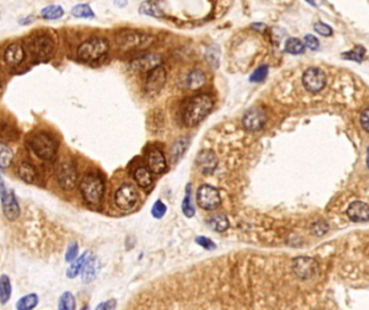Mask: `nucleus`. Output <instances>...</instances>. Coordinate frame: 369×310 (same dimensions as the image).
<instances>
[{"label": "nucleus", "mask_w": 369, "mask_h": 310, "mask_svg": "<svg viewBox=\"0 0 369 310\" xmlns=\"http://www.w3.org/2000/svg\"><path fill=\"white\" fill-rule=\"evenodd\" d=\"M213 106L214 100L207 94H200L190 98L184 110L183 119L184 124L189 127L200 124L212 111Z\"/></svg>", "instance_id": "obj_1"}, {"label": "nucleus", "mask_w": 369, "mask_h": 310, "mask_svg": "<svg viewBox=\"0 0 369 310\" xmlns=\"http://www.w3.org/2000/svg\"><path fill=\"white\" fill-rule=\"evenodd\" d=\"M80 192L89 205L98 206L105 192L103 179L96 173H88L81 181Z\"/></svg>", "instance_id": "obj_2"}, {"label": "nucleus", "mask_w": 369, "mask_h": 310, "mask_svg": "<svg viewBox=\"0 0 369 310\" xmlns=\"http://www.w3.org/2000/svg\"><path fill=\"white\" fill-rule=\"evenodd\" d=\"M26 47L30 55L37 61L46 62L54 53V41L46 33H35L26 40Z\"/></svg>", "instance_id": "obj_3"}, {"label": "nucleus", "mask_w": 369, "mask_h": 310, "mask_svg": "<svg viewBox=\"0 0 369 310\" xmlns=\"http://www.w3.org/2000/svg\"><path fill=\"white\" fill-rule=\"evenodd\" d=\"M31 151L42 161L53 160L57 152V141L46 131L36 132L28 139Z\"/></svg>", "instance_id": "obj_4"}, {"label": "nucleus", "mask_w": 369, "mask_h": 310, "mask_svg": "<svg viewBox=\"0 0 369 310\" xmlns=\"http://www.w3.org/2000/svg\"><path fill=\"white\" fill-rule=\"evenodd\" d=\"M108 41L103 38H91L85 42H82L77 51L78 58L84 62H94L108 52Z\"/></svg>", "instance_id": "obj_5"}, {"label": "nucleus", "mask_w": 369, "mask_h": 310, "mask_svg": "<svg viewBox=\"0 0 369 310\" xmlns=\"http://www.w3.org/2000/svg\"><path fill=\"white\" fill-rule=\"evenodd\" d=\"M56 179L64 191H72L77 183L78 175L75 164L71 161L62 162L56 169Z\"/></svg>", "instance_id": "obj_6"}, {"label": "nucleus", "mask_w": 369, "mask_h": 310, "mask_svg": "<svg viewBox=\"0 0 369 310\" xmlns=\"http://www.w3.org/2000/svg\"><path fill=\"white\" fill-rule=\"evenodd\" d=\"M196 201L204 210H215L219 207L221 198L217 188L208 185H202L196 191Z\"/></svg>", "instance_id": "obj_7"}, {"label": "nucleus", "mask_w": 369, "mask_h": 310, "mask_svg": "<svg viewBox=\"0 0 369 310\" xmlns=\"http://www.w3.org/2000/svg\"><path fill=\"white\" fill-rule=\"evenodd\" d=\"M154 41V38L145 34H139L136 31H124L118 36L119 46L124 50L145 49Z\"/></svg>", "instance_id": "obj_8"}, {"label": "nucleus", "mask_w": 369, "mask_h": 310, "mask_svg": "<svg viewBox=\"0 0 369 310\" xmlns=\"http://www.w3.org/2000/svg\"><path fill=\"white\" fill-rule=\"evenodd\" d=\"M292 270L301 280H309L319 274V264L313 258L297 257L292 262Z\"/></svg>", "instance_id": "obj_9"}, {"label": "nucleus", "mask_w": 369, "mask_h": 310, "mask_svg": "<svg viewBox=\"0 0 369 310\" xmlns=\"http://www.w3.org/2000/svg\"><path fill=\"white\" fill-rule=\"evenodd\" d=\"M0 200H1L4 217L9 221H14L20 217V205H18L13 189L5 188L4 186L0 188Z\"/></svg>", "instance_id": "obj_10"}, {"label": "nucleus", "mask_w": 369, "mask_h": 310, "mask_svg": "<svg viewBox=\"0 0 369 310\" xmlns=\"http://www.w3.org/2000/svg\"><path fill=\"white\" fill-rule=\"evenodd\" d=\"M326 74L320 68H309L302 75V84L311 93H319L326 85Z\"/></svg>", "instance_id": "obj_11"}, {"label": "nucleus", "mask_w": 369, "mask_h": 310, "mask_svg": "<svg viewBox=\"0 0 369 310\" xmlns=\"http://www.w3.org/2000/svg\"><path fill=\"white\" fill-rule=\"evenodd\" d=\"M114 202L121 210L126 211L132 209L137 202V193L134 186L130 183L121 186L114 194Z\"/></svg>", "instance_id": "obj_12"}, {"label": "nucleus", "mask_w": 369, "mask_h": 310, "mask_svg": "<svg viewBox=\"0 0 369 310\" xmlns=\"http://www.w3.org/2000/svg\"><path fill=\"white\" fill-rule=\"evenodd\" d=\"M167 81V72L164 68L158 66L149 71L148 77L146 79L145 91L149 96H154L162 90V87Z\"/></svg>", "instance_id": "obj_13"}, {"label": "nucleus", "mask_w": 369, "mask_h": 310, "mask_svg": "<svg viewBox=\"0 0 369 310\" xmlns=\"http://www.w3.org/2000/svg\"><path fill=\"white\" fill-rule=\"evenodd\" d=\"M26 50L21 42L15 41L10 43L3 52V61L10 67L21 65L26 56Z\"/></svg>", "instance_id": "obj_14"}, {"label": "nucleus", "mask_w": 369, "mask_h": 310, "mask_svg": "<svg viewBox=\"0 0 369 310\" xmlns=\"http://www.w3.org/2000/svg\"><path fill=\"white\" fill-rule=\"evenodd\" d=\"M266 121L267 117L265 111L260 108H254L246 112L243 118V125L247 130L256 131L264 127Z\"/></svg>", "instance_id": "obj_15"}, {"label": "nucleus", "mask_w": 369, "mask_h": 310, "mask_svg": "<svg viewBox=\"0 0 369 310\" xmlns=\"http://www.w3.org/2000/svg\"><path fill=\"white\" fill-rule=\"evenodd\" d=\"M161 56L159 54H146L141 56L136 60L133 61L131 62V67L134 71H141V72H146V71H151L152 69L161 66Z\"/></svg>", "instance_id": "obj_16"}, {"label": "nucleus", "mask_w": 369, "mask_h": 310, "mask_svg": "<svg viewBox=\"0 0 369 310\" xmlns=\"http://www.w3.org/2000/svg\"><path fill=\"white\" fill-rule=\"evenodd\" d=\"M195 164L202 174L211 175L217 166V157L213 151L203 150L196 157Z\"/></svg>", "instance_id": "obj_17"}, {"label": "nucleus", "mask_w": 369, "mask_h": 310, "mask_svg": "<svg viewBox=\"0 0 369 310\" xmlns=\"http://www.w3.org/2000/svg\"><path fill=\"white\" fill-rule=\"evenodd\" d=\"M347 214L353 222H367L369 220V206L363 201H353L349 206Z\"/></svg>", "instance_id": "obj_18"}, {"label": "nucleus", "mask_w": 369, "mask_h": 310, "mask_svg": "<svg viewBox=\"0 0 369 310\" xmlns=\"http://www.w3.org/2000/svg\"><path fill=\"white\" fill-rule=\"evenodd\" d=\"M147 163L150 172L156 175L162 174L167 168V161H165L162 151L159 149H151L148 152Z\"/></svg>", "instance_id": "obj_19"}, {"label": "nucleus", "mask_w": 369, "mask_h": 310, "mask_svg": "<svg viewBox=\"0 0 369 310\" xmlns=\"http://www.w3.org/2000/svg\"><path fill=\"white\" fill-rule=\"evenodd\" d=\"M17 176L26 183H34L37 180L38 173L36 168L29 162L23 161L17 166Z\"/></svg>", "instance_id": "obj_20"}, {"label": "nucleus", "mask_w": 369, "mask_h": 310, "mask_svg": "<svg viewBox=\"0 0 369 310\" xmlns=\"http://www.w3.org/2000/svg\"><path fill=\"white\" fill-rule=\"evenodd\" d=\"M98 273V262L96 260V257L91 256L87 263L85 264L84 268L81 269V278L82 281L85 283H89L95 279Z\"/></svg>", "instance_id": "obj_21"}, {"label": "nucleus", "mask_w": 369, "mask_h": 310, "mask_svg": "<svg viewBox=\"0 0 369 310\" xmlns=\"http://www.w3.org/2000/svg\"><path fill=\"white\" fill-rule=\"evenodd\" d=\"M139 13L144 15H148L152 17H161L163 16V11L160 5H159L154 0H146L139 5Z\"/></svg>", "instance_id": "obj_22"}, {"label": "nucleus", "mask_w": 369, "mask_h": 310, "mask_svg": "<svg viewBox=\"0 0 369 310\" xmlns=\"http://www.w3.org/2000/svg\"><path fill=\"white\" fill-rule=\"evenodd\" d=\"M207 224L213 231L222 233L228 230L229 220L224 214H213L207 219Z\"/></svg>", "instance_id": "obj_23"}, {"label": "nucleus", "mask_w": 369, "mask_h": 310, "mask_svg": "<svg viewBox=\"0 0 369 310\" xmlns=\"http://www.w3.org/2000/svg\"><path fill=\"white\" fill-rule=\"evenodd\" d=\"M91 257V252L90 251H86L84 254H82L80 257L76 258L75 261H73V264L71 265V267H69L66 271V275L68 278H75L76 276H77L81 269L84 268L85 264L87 263V261L89 260V258Z\"/></svg>", "instance_id": "obj_24"}, {"label": "nucleus", "mask_w": 369, "mask_h": 310, "mask_svg": "<svg viewBox=\"0 0 369 310\" xmlns=\"http://www.w3.org/2000/svg\"><path fill=\"white\" fill-rule=\"evenodd\" d=\"M134 180L139 186L146 188V187L150 186V185L152 183V177L147 168L138 167L137 169H135V172H134Z\"/></svg>", "instance_id": "obj_25"}, {"label": "nucleus", "mask_w": 369, "mask_h": 310, "mask_svg": "<svg viewBox=\"0 0 369 310\" xmlns=\"http://www.w3.org/2000/svg\"><path fill=\"white\" fill-rule=\"evenodd\" d=\"M12 287L10 278L7 275H2L0 277V303L4 305L7 304L11 297Z\"/></svg>", "instance_id": "obj_26"}, {"label": "nucleus", "mask_w": 369, "mask_h": 310, "mask_svg": "<svg viewBox=\"0 0 369 310\" xmlns=\"http://www.w3.org/2000/svg\"><path fill=\"white\" fill-rule=\"evenodd\" d=\"M205 83V75L201 70H193L187 78V85L190 90H199Z\"/></svg>", "instance_id": "obj_27"}, {"label": "nucleus", "mask_w": 369, "mask_h": 310, "mask_svg": "<svg viewBox=\"0 0 369 310\" xmlns=\"http://www.w3.org/2000/svg\"><path fill=\"white\" fill-rule=\"evenodd\" d=\"M64 15V9L61 5L51 4L41 10V16L44 20H59Z\"/></svg>", "instance_id": "obj_28"}, {"label": "nucleus", "mask_w": 369, "mask_h": 310, "mask_svg": "<svg viewBox=\"0 0 369 310\" xmlns=\"http://www.w3.org/2000/svg\"><path fill=\"white\" fill-rule=\"evenodd\" d=\"M13 151L0 140V168H7L13 161Z\"/></svg>", "instance_id": "obj_29"}, {"label": "nucleus", "mask_w": 369, "mask_h": 310, "mask_svg": "<svg viewBox=\"0 0 369 310\" xmlns=\"http://www.w3.org/2000/svg\"><path fill=\"white\" fill-rule=\"evenodd\" d=\"M38 302H39L38 296L35 293H31L18 300L15 307L17 310H30L38 305Z\"/></svg>", "instance_id": "obj_30"}, {"label": "nucleus", "mask_w": 369, "mask_h": 310, "mask_svg": "<svg viewBox=\"0 0 369 310\" xmlns=\"http://www.w3.org/2000/svg\"><path fill=\"white\" fill-rule=\"evenodd\" d=\"M285 51L294 55L301 54L304 51V43H302L301 40L297 39V38H289L285 43Z\"/></svg>", "instance_id": "obj_31"}, {"label": "nucleus", "mask_w": 369, "mask_h": 310, "mask_svg": "<svg viewBox=\"0 0 369 310\" xmlns=\"http://www.w3.org/2000/svg\"><path fill=\"white\" fill-rule=\"evenodd\" d=\"M183 212L187 218H192L195 213L193 204L191 201V192H190V185L186 187V194L183 200Z\"/></svg>", "instance_id": "obj_32"}, {"label": "nucleus", "mask_w": 369, "mask_h": 310, "mask_svg": "<svg viewBox=\"0 0 369 310\" xmlns=\"http://www.w3.org/2000/svg\"><path fill=\"white\" fill-rule=\"evenodd\" d=\"M72 14L75 17H82V18H92L94 17V12L89 4L80 3L75 5L72 9Z\"/></svg>", "instance_id": "obj_33"}, {"label": "nucleus", "mask_w": 369, "mask_h": 310, "mask_svg": "<svg viewBox=\"0 0 369 310\" xmlns=\"http://www.w3.org/2000/svg\"><path fill=\"white\" fill-rule=\"evenodd\" d=\"M365 53H366V50L364 47L356 46L353 50L348 51V52L343 53L341 56L343 59H346L348 61H354V62H361L363 59H364Z\"/></svg>", "instance_id": "obj_34"}, {"label": "nucleus", "mask_w": 369, "mask_h": 310, "mask_svg": "<svg viewBox=\"0 0 369 310\" xmlns=\"http://www.w3.org/2000/svg\"><path fill=\"white\" fill-rule=\"evenodd\" d=\"M188 143H189L188 139L184 138V139H181V140H178L174 144L173 149H172V160H173V162H177L181 159L184 154V152L187 149Z\"/></svg>", "instance_id": "obj_35"}, {"label": "nucleus", "mask_w": 369, "mask_h": 310, "mask_svg": "<svg viewBox=\"0 0 369 310\" xmlns=\"http://www.w3.org/2000/svg\"><path fill=\"white\" fill-rule=\"evenodd\" d=\"M76 302L75 297L71 292L63 293L59 302V309L60 310H75Z\"/></svg>", "instance_id": "obj_36"}, {"label": "nucleus", "mask_w": 369, "mask_h": 310, "mask_svg": "<svg viewBox=\"0 0 369 310\" xmlns=\"http://www.w3.org/2000/svg\"><path fill=\"white\" fill-rule=\"evenodd\" d=\"M206 60L208 62V64L213 66L214 68H217L219 66V58H220V52L218 47L212 46L208 47L206 50Z\"/></svg>", "instance_id": "obj_37"}, {"label": "nucleus", "mask_w": 369, "mask_h": 310, "mask_svg": "<svg viewBox=\"0 0 369 310\" xmlns=\"http://www.w3.org/2000/svg\"><path fill=\"white\" fill-rule=\"evenodd\" d=\"M268 66L267 65H263L258 67L255 71H254L251 75L250 78V81L251 82H254V83H259V82H263L266 78L267 75H268Z\"/></svg>", "instance_id": "obj_38"}, {"label": "nucleus", "mask_w": 369, "mask_h": 310, "mask_svg": "<svg viewBox=\"0 0 369 310\" xmlns=\"http://www.w3.org/2000/svg\"><path fill=\"white\" fill-rule=\"evenodd\" d=\"M165 213H167V206H165L161 200H157L154 206H152L151 214L156 219H161L165 216Z\"/></svg>", "instance_id": "obj_39"}, {"label": "nucleus", "mask_w": 369, "mask_h": 310, "mask_svg": "<svg viewBox=\"0 0 369 310\" xmlns=\"http://www.w3.org/2000/svg\"><path fill=\"white\" fill-rule=\"evenodd\" d=\"M79 252V247L77 243H72L68 246L67 251H66V255H65V260L66 262H73L76 260V257L78 255Z\"/></svg>", "instance_id": "obj_40"}, {"label": "nucleus", "mask_w": 369, "mask_h": 310, "mask_svg": "<svg viewBox=\"0 0 369 310\" xmlns=\"http://www.w3.org/2000/svg\"><path fill=\"white\" fill-rule=\"evenodd\" d=\"M314 29L319 35H322L324 37H328L333 35V29L330 26H328L327 24L323 23V22H317L314 25Z\"/></svg>", "instance_id": "obj_41"}, {"label": "nucleus", "mask_w": 369, "mask_h": 310, "mask_svg": "<svg viewBox=\"0 0 369 310\" xmlns=\"http://www.w3.org/2000/svg\"><path fill=\"white\" fill-rule=\"evenodd\" d=\"M304 46L308 47L310 50L315 51L319 49L320 42L317 40V38L313 35H307L304 37Z\"/></svg>", "instance_id": "obj_42"}, {"label": "nucleus", "mask_w": 369, "mask_h": 310, "mask_svg": "<svg viewBox=\"0 0 369 310\" xmlns=\"http://www.w3.org/2000/svg\"><path fill=\"white\" fill-rule=\"evenodd\" d=\"M195 242H196V244L200 245L202 248H204L206 250H214L216 248V245L212 242L211 239H208L206 237H203V236L196 237Z\"/></svg>", "instance_id": "obj_43"}, {"label": "nucleus", "mask_w": 369, "mask_h": 310, "mask_svg": "<svg viewBox=\"0 0 369 310\" xmlns=\"http://www.w3.org/2000/svg\"><path fill=\"white\" fill-rule=\"evenodd\" d=\"M361 124L362 127L369 132V108L363 110L361 115Z\"/></svg>", "instance_id": "obj_44"}, {"label": "nucleus", "mask_w": 369, "mask_h": 310, "mask_svg": "<svg viewBox=\"0 0 369 310\" xmlns=\"http://www.w3.org/2000/svg\"><path fill=\"white\" fill-rule=\"evenodd\" d=\"M328 230V227L326 224H321V223H314L313 227H312V231H313V234H315V235H323V234H325V232Z\"/></svg>", "instance_id": "obj_45"}, {"label": "nucleus", "mask_w": 369, "mask_h": 310, "mask_svg": "<svg viewBox=\"0 0 369 310\" xmlns=\"http://www.w3.org/2000/svg\"><path fill=\"white\" fill-rule=\"evenodd\" d=\"M116 305H117V304H116V302H114V301H108V302H105V303H101L100 304V305H98L97 307H96V309L98 310H100V309H103V310H112V309H114V308H116Z\"/></svg>", "instance_id": "obj_46"}, {"label": "nucleus", "mask_w": 369, "mask_h": 310, "mask_svg": "<svg viewBox=\"0 0 369 310\" xmlns=\"http://www.w3.org/2000/svg\"><path fill=\"white\" fill-rule=\"evenodd\" d=\"M252 28L259 31V33H264V31L267 29V26L263 23H254L252 24Z\"/></svg>", "instance_id": "obj_47"}, {"label": "nucleus", "mask_w": 369, "mask_h": 310, "mask_svg": "<svg viewBox=\"0 0 369 310\" xmlns=\"http://www.w3.org/2000/svg\"><path fill=\"white\" fill-rule=\"evenodd\" d=\"M126 3H128L126 0H116V1H114V4H117L118 7H120V8L124 7V5H126Z\"/></svg>", "instance_id": "obj_48"}, {"label": "nucleus", "mask_w": 369, "mask_h": 310, "mask_svg": "<svg viewBox=\"0 0 369 310\" xmlns=\"http://www.w3.org/2000/svg\"><path fill=\"white\" fill-rule=\"evenodd\" d=\"M3 186H4V181H3V179H2V177L0 176V188L3 187Z\"/></svg>", "instance_id": "obj_49"}, {"label": "nucleus", "mask_w": 369, "mask_h": 310, "mask_svg": "<svg viewBox=\"0 0 369 310\" xmlns=\"http://www.w3.org/2000/svg\"><path fill=\"white\" fill-rule=\"evenodd\" d=\"M367 166L369 168V148L367 149Z\"/></svg>", "instance_id": "obj_50"}, {"label": "nucleus", "mask_w": 369, "mask_h": 310, "mask_svg": "<svg viewBox=\"0 0 369 310\" xmlns=\"http://www.w3.org/2000/svg\"><path fill=\"white\" fill-rule=\"evenodd\" d=\"M307 1L309 2V3H311V4H315V2H314V0H307Z\"/></svg>", "instance_id": "obj_51"}]
</instances>
